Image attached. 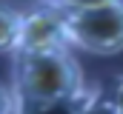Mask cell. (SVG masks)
<instances>
[{
  "label": "cell",
  "instance_id": "3957f363",
  "mask_svg": "<svg viewBox=\"0 0 123 114\" xmlns=\"http://www.w3.org/2000/svg\"><path fill=\"white\" fill-rule=\"evenodd\" d=\"M66 46H69V31H66V14L60 9L43 3L31 11H23L14 54L49 51V49H66Z\"/></svg>",
  "mask_w": 123,
  "mask_h": 114
},
{
  "label": "cell",
  "instance_id": "7a4b0ae2",
  "mask_svg": "<svg viewBox=\"0 0 123 114\" xmlns=\"http://www.w3.org/2000/svg\"><path fill=\"white\" fill-rule=\"evenodd\" d=\"M66 31L69 46L83 49L89 54L123 51V0L66 14Z\"/></svg>",
  "mask_w": 123,
  "mask_h": 114
},
{
  "label": "cell",
  "instance_id": "9c48e42d",
  "mask_svg": "<svg viewBox=\"0 0 123 114\" xmlns=\"http://www.w3.org/2000/svg\"><path fill=\"white\" fill-rule=\"evenodd\" d=\"M112 106L117 108V114H123V77H117L115 91H112Z\"/></svg>",
  "mask_w": 123,
  "mask_h": 114
},
{
  "label": "cell",
  "instance_id": "8992f818",
  "mask_svg": "<svg viewBox=\"0 0 123 114\" xmlns=\"http://www.w3.org/2000/svg\"><path fill=\"white\" fill-rule=\"evenodd\" d=\"M49 6L60 9L63 14H72V11H83V9H94V6H103V3H112V0H46Z\"/></svg>",
  "mask_w": 123,
  "mask_h": 114
},
{
  "label": "cell",
  "instance_id": "ba28073f",
  "mask_svg": "<svg viewBox=\"0 0 123 114\" xmlns=\"http://www.w3.org/2000/svg\"><path fill=\"white\" fill-rule=\"evenodd\" d=\"M12 108H14V94L6 91V86L0 83V114H12Z\"/></svg>",
  "mask_w": 123,
  "mask_h": 114
},
{
  "label": "cell",
  "instance_id": "5b68a950",
  "mask_svg": "<svg viewBox=\"0 0 123 114\" xmlns=\"http://www.w3.org/2000/svg\"><path fill=\"white\" fill-rule=\"evenodd\" d=\"M20 20H23V11L0 3V51H14L17 49Z\"/></svg>",
  "mask_w": 123,
  "mask_h": 114
},
{
  "label": "cell",
  "instance_id": "6da1fadb",
  "mask_svg": "<svg viewBox=\"0 0 123 114\" xmlns=\"http://www.w3.org/2000/svg\"><path fill=\"white\" fill-rule=\"evenodd\" d=\"M83 88V74L77 60L66 49L14 54V100H52Z\"/></svg>",
  "mask_w": 123,
  "mask_h": 114
},
{
  "label": "cell",
  "instance_id": "277c9868",
  "mask_svg": "<svg viewBox=\"0 0 123 114\" xmlns=\"http://www.w3.org/2000/svg\"><path fill=\"white\" fill-rule=\"evenodd\" d=\"M100 94V86L94 88H80L66 97H52V100H14L12 114H83V108Z\"/></svg>",
  "mask_w": 123,
  "mask_h": 114
},
{
  "label": "cell",
  "instance_id": "52a82bcc",
  "mask_svg": "<svg viewBox=\"0 0 123 114\" xmlns=\"http://www.w3.org/2000/svg\"><path fill=\"white\" fill-rule=\"evenodd\" d=\"M83 114H117V108L112 106V100H103V97L97 94L92 103L83 108Z\"/></svg>",
  "mask_w": 123,
  "mask_h": 114
}]
</instances>
